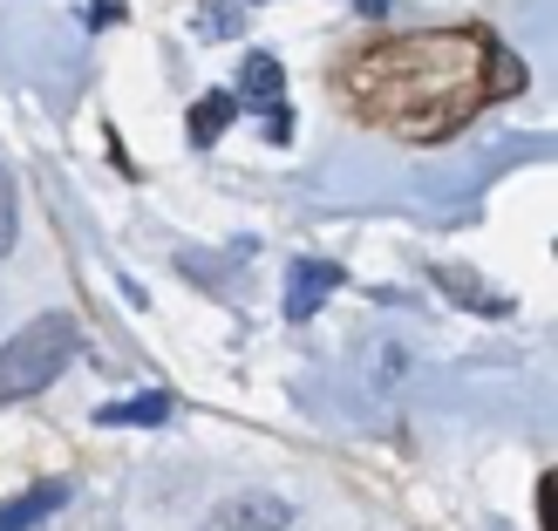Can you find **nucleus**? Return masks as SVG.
Returning <instances> with one entry per match:
<instances>
[{
    "label": "nucleus",
    "mask_w": 558,
    "mask_h": 531,
    "mask_svg": "<svg viewBox=\"0 0 558 531\" xmlns=\"http://www.w3.org/2000/svg\"><path fill=\"white\" fill-rule=\"evenodd\" d=\"M279 89H287V69L272 62V55H245V69H239V102H259V109H272L279 102Z\"/></svg>",
    "instance_id": "0eeeda50"
},
{
    "label": "nucleus",
    "mask_w": 558,
    "mask_h": 531,
    "mask_svg": "<svg viewBox=\"0 0 558 531\" xmlns=\"http://www.w3.org/2000/svg\"><path fill=\"white\" fill-rule=\"evenodd\" d=\"M354 8L368 14V21H381V14H388V0H354Z\"/></svg>",
    "instance_id": "4468645a"
},
{
    "label": "nucleus",
    "mask_w": 558,
    "mask_h": 531,
    "mask_svg": "<svg viewBox=\"0 0 558 531\" xmlns=\"http://www.w3.org/2000/svg\"><path fill=\"white\" fill-rule=\"evenodd\" d=\"M239 27H245V14H232V8H211L205 14V35H239Z\"/></svg>",
    "instance_id": "f8f14e48"
},
{
    "label": "nucleus",
    "mask_w": 558,
    "mask_h": 531,
    "mask_svg": "<svg viewBox=\"0 0 558 531\" xmlns=\"http://www.w3.org/2000/svg\"><path fill=\"white\" fill-rule=\"evenodd\" d=\"M518 89V62L497 55L484 35H402L388 48L354 55L348 96L361 117L402 136H450L490 96Z\"/></svg>",
    "instance_id": "f257e3e1"
},
{
    "label": "nucleus",
    "mask_w": 558,
    "mask_h": 531,
    "mask_svg": "<svg viewBox=\"0 0 558 531\" xmlns=\"http://www.w3.org/2000/svg\"><path fill=\"white\" fill-rule=\"evenodd\" d=\"M333 287H341V266L333 260H293V273H287V321H314L333 300Z\"/></svg>",
    "instance_id": "20e7f679"
},
{
    "label": "nucleus",
    "mask_w": 558,
    "mask_h": 531,
    "mask_svg": "<svg viewBox=\"0 0 558 531\" xmlns=\"http://www.w3.org/2000/svg\"><path fill=\"white\" fill-rule=\"evenodd\" d=\"M171 396H163V388H150V396H130V402H102L96 409V423L102 430H150V423H171Z\"/></svg>",
    "instance_id": "423d86ee"
},
{
    "label": "nucleus",
    "mask_w": 558,
    "mask_h": 531,
    "mask_svg": "<svg viewBox=\"0 0 558 531\" xmlns=\"http://www.w3.org/2000/svg\"><path fill=\"white\" fill-rule=\"evenodd\" d=\"M436 287H450L457 300H470V306H477V314H511V300H490V293H477V287H470L463 273H450V266H436Z\"/></svg>",
    "instance_id": "1a4fd4ad"
},
{
    "label": "nucleus",
    "mask_w": 558,
    "mask_h": 531,
    "mask_svg": "<svg viewBox=\"0 0 558 531\" xmlns=\"http://www.w3.org/2000/svg\"><path fill=\"white\" fill-rule=\"evenodd\" d=\"M287 136H293V109L272 102V109H266V144H287Z\"/></svg>",
    "instance_id": "9b49d317"
},
{
    "label": "nucleus",
    "mask_w": 558,
    "mask_h": 531,
    "mask_svg": "<svg viewBox=\"0 0 558 531\" xmlns=\"http://www.w3.org/2000/svg\"><path fill=\"white\" fill-rule=\"evenodd\" d=\"M205 531H293V505L279 491H239L205 518Z\"/></svg>",
    "instance_id": "7ed1b4c3"
},
{
    "label": "nucleus",
    "mask_w": 558,
    "mask_h": 531,
    "mask_svg": "<svg viewBox=\"0 0 558 531\" xmlns=\"http://www.w3.org/2000/svg\"><path fill=\"white\" fill-rule=\"evenodd\" d=\"M82 348V327L69 314H41V321H27L8 348H0V402H27V396H41V388L54 382L75 361Z\"/></svg>",
    "instance_id": "f03ea898"
},
{
    "label": "nucleus",
    "mask_w": 558,
    "mask_h": 531,
    "mask_svg": "<svg viewBox=\"0 0 558 531\" xmlns=\"http://www.w3.org/2000/svg\"><path fill=\"white\" fill-rule=\"evenodd\" d=\"M239 117V96L232 89H211V96H198V102H191V144H198V150H211L218 144V130H226Z\"/></svg>",
    "instance_id": "6e6552de"
},
{
    "label": "nucleus",
    "mask_w": 558,
    "mask_h": 531,
    "mask_svg": "<svg viewBox=\"0 0 558 531\" xmlns=\"http://www.w3.org/2000/svg\"><path fill=\"white\" fill-rule=\"evenodd\" d=\"M109 21H123V8H117V0H96V8H89V27H109Z\"/></svg>",
    "instance_id": "ddd939ff"
},
{
    "label": "nucleus",
    "mask_w": 558,
    "mask_h": 531,
    "mask_svg": "<svg viewBox=\"0 0 558 531\" xmlns=\"http://www.w3.org/2000/svg\"><path fill=\"white\" fill-rule=\"evenodd\" d=\"M69 497H75V491H69L62 478H48V484H35V491H21L14 505H0V531H35V524H48L54 511H62Z\"/></svg>",
    "instance_id": "39448f33"
},
{
    "label": "nucleus",
    "mask_w": 558,
    "mask_h": 531,
    "mask_svg": "<svg viewBox=\"0 0 558 531\" xmlns=\"http://www.w3.org/2000/svg\"><path fill=\"white\" fill-rule=\"evenodd\" d=\"M14 226H21V205H14V178L0 171V260L14 253Z\"/></svg>",
    "instance_id": "9d476101"
}]
</instances>
